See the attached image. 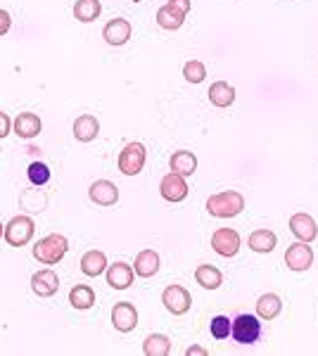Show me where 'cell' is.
Wrapping results in <instances>:
<instances>
[{"label": "cell", "mask_w": 318, "mask_h": 356, "mask_svg": "<svg viewBox=\"0 0 318 356\" xmlns=\"http://www.w3.org/2000/svg\"><path fill=\"white\" fill-rule=\"evenodd\" d=\"M3 233H5V228H3V224H0V237H3Z\"/></svg>", "instance_id": "36"}, {"label": "cell", "mask_w": 318, "mask_h": 356, "mask_svg": "<svg viewBox=\"0 0 318 356\" xmlns=\"http://www.w3.org/2000/svg\"><path fill=\"white\" fill-rule=\"evenodd\" d=\"M145 157L147 152L143 143H128L119 154V171L124 174V176H136V174H140L143 167H145Z\"/></svg>", "instance_id": "5"}, {"label": "cell", "mask_w": 318, "mask_h": 356, "mask_svg": "<svg viewBox=\"0 0 318 356\" xmlns=\"http://www.w3.org/2000/svg\"><path fill=\"white\" fill-rule=\"evenodd\" d=\"M102 12V3L100 0H76L74 5V17L79 22L88 24V22H95Z\"/></svg>", "instance_id": "27"}, {"label": "cell", "mask_w": 318, "mask_h": 356, "mask_svg": "<svg viewBox=\"0 0 318 356\" xmlns=\"http://www.w3.org/2000/svg\"><path fill=\"white\" fill-rule=\"evenodd\" d=\"M230 335L238 344H254L259 342L261 337V323L259 316H252V313H243L233 321V328H230Z\"/></svg>", "instance_id": "4"}, {"label": "cell", "mask_w": 318, "mask_h": 356, "mask_svg": "<svg viewBox=\"0 0 318 356\" xmlns=\"http://www.w3.org/2000/svg\"><path fill=\"white\" fill-rule=\"evenodd\" d=\"M69 304L79 311H88L95 304V292L90 285H74L69 292Z\"/></svg>", "instance_id": "26"}, {"label": "cell", "mask_w": 318, "mask_h": 356, "mask_svg": "<svg viewBox=\"0 0 318 356\" xmlns=\"http://www.w3.org/2000/svg\"><path fill=\"white\" fill-rule=\"evenodd\" d=\"M169 167H171L173 174H181V176H193L197 171V157L188 150H178V152L171 154L169 159Z\"/></svg>", "instance_id": "18"}, {"label": "cell", "mask_w": 318, "mask_h": 356, "mask_svg": "<svg viewBox=\"0 0 318 356\" xmlns=\"http://www.w3.org/2000/svg\"><path fill=\"white\" fill-rule=\"evenodd\" d=\"M66 252H69V240L60 233H50L34 245V259L43 266H55L64 259Z\"/></svg>", "instance_id": "1"}, {"label": "cell", "mask_w": 318, "mask_h": 356, "mask_svg": "<svg viewBox=\"0 0 318 356\" xmlns=\"http://www.w3.org/2000/svg\"><path fill=\"white\" fill-rule=\"evenodd\" d=\"M280 309H283V302H280V297L273 295V292H266V295L256 299V316L264 318V321H273L280 313Z\"/></svg>", "instance_id": "22"}, {"label": "cell", "mask_w": 318, "mask_h": 356, "mask_svg": "<svg viewBox=\"0 0 318 356\" xmlns=\"http://www.w3.org/2000/svg\"><path fill=\"white\" fill-rule=\"evenodd\" d=\"M245 209V198L235 190H223L207 200V211L217 219H233Z\"/></svg>", "instance_id": "2"}, {"label": "cell", "mask_w": 318, "mask_h": 356, "mask_svg": "<svg viewBox=\"0 0 318 356\" xmlns=\"http://www.w3.org/2000/svg\"><path fill=\"white\" fill-rule=\"evenodd\" d=\"M133 266H136L133 271H136L140 278H152V276H157L162 261H159V254L155 250H143V252H138L136 264Z\"/></svg>", "instance_id": "17"}, {"label": "cell", "mask_w": 318, "mask_h": 356, "mask_svg": "<svg viewBox=\"0 0 318 356\" xmlns=\"http://www.w3.org/2000/svg\"><path fill=\"white\" fill-rule=\"evenodd\" d=\"M169 5H173L176 10H181L183 14H188V12H191V8H193L191 0H169Z\"/></svg>", "instance_id": "34"}, {"label": "cell", "mask_w": 318, "mask_h": 356, "mask_svg": "<svg viewBox=\"0 0 318 356\" xmlns=\"http://www.w3.org/2000/svg\"><path fill=\"white\" fill-rule=\"evenodd\" d=\"M276 242H278V237H276L273 230L259 228V230H254V233L249 235V250L259 252V254H269V252L276 250Z\"/></svg>", "instance_id": "25"}, {"label": "cell", "mask_w": 318, "mask_h": 356, "mask_svg": "<svg viewBox=\"0 0 318 356\" xmlns=\"http://www.w3.org/2000/svg\"><path fill=\"white\" fill-rule=\"evenodd\" d=\"M12 27V17H10V12H5V10H0V36H5Z\"/></svg>", "instance_id": "32"}, {"label": "cell", "mask_w": 318, "mask_h": 356, "mask_svg": "<svg viewBox=\"0 0 318 356\" xmlns=\"http://www.w3.org/2000/svg\"><path fill=\"white\" fill-rule=\"evenodd\" d=\"M27 176H29V180H32V185H45V183L50 180V169H48V164H45V162H34V164H29Z\"/></svg>", "instance_id": "30"}, {"label": "cell", "mask_w": 318, "mask_h": 356, "mask_svg": "<svg viewBox=\"0 0 318 356\" xmlns=\"http://www.w3.org/2000/svg\"><path fill=\"white\" fill-rule=\"evenodd\" d=\"M102 36H105V40L110 45H124L128 38H131V24L126 22V19H112V22H107L105 31H102Z\"/></svg>", "instance_id": "19"}, {"label": "cell", "mask_w": 318, "mask_h": 356, "mask_svg": "<svg viewBox=\"0 0 318 356\" xmlns=\"http://www.w3.org/2000/svg\"><path fill=\"white\" fill-rule=\"evenodd\" d=\"M162 302H164V307L173 313V316H183V313H188L191 311V307H193L191 292H188L186 287H181V285H169L167 290H164V295H162Z\"/></svg>", "instance_id": "6"}, {"label": "cell", "mask_w": 318, "mask_h": 356, "mask_svg": "<svg viewBox=\"0 0 318 356\" xmlns=\"http://www.w3.org/2000/svg\"><path fill=\"white\" fill-rule=\"evenodd\" d=\"M209 100H212V105L219 107V110H225V107H230L235 102L233 86L225 84V81H217V84H212V88H209Z\"/></svg>", "instance_id": "24"}, {"label": "cell", "mask_w": 318, "mask_h": 356, "mask_svg": "<svg viewBox=\"0 0 318 356\" xmlns=\"http://www.w3.org/2000/svg\"><path fill=\"white\" fill-rule=\"evenodd\" d=\"M212 250L217 252V254L225 257V259L235 257L240 252V235H238V230L219 228L217 233L212 235Z\"/></svg>", "instance_id": "9"}, {"label": "cell", "mask_w": 318, "mask_h": 356, "mask_svg": "<svg viewBox=\"0 0 318 356\" xmlns=\"http://www.w3.org/2000/svg\"><path fill=\"white\" fill-rule=\"evenodd\" d=\"M159 195H162L167 202H183L188 198V183L186 176L181 174H167L159 183Z\"/></svg>", "instance_id": "8"}, {"label": "cell", "mask_w": 318, "mask_h": 356, "mask_svg": "<svg viewBox=\"0 0 318 356\" xmlns=\"http://www.w3.org/2000/svg\"><path fill=\"white\" fill-rule=\"evenodd\" d=\"M100 133V121L93 115H81L74 121V138L79 143H90Z\"/></svg>", "instance_id": "16"}, {"label": "cell", "mask_w": 318, "mask_h": 356, "mask_svg": "<svg viewBox=\"0 0 318 356\" xmlns=\"http://www.w3.org/2000/svg\"><path fill=\"white\" fill-rule=\"evenodd\" d=\"M133 3H140V0H133Z\"/></svg>", "instance_id": "37"}, {"label": "cell", "mask_w": 318, "mask_h": 356, "mask_svg": "<svg viewBox=\"0 0 318 356\" xmlns=\"http://www.w3.org/2000/svg\"><path fill=\"white\" fill-rule=\"evenodd\" d=\"M143 352L147 356H169V352H171V342H169L167 335L152 333V335H147L145 342H143Z\"/></svg>", "instance_id": "28"}, {"label": "cell", "mask_w": 318, "mask_h": 356, "mask_svg": "<svg viewBox=\"0 0 318 356\" xmlns=\"http://www.w3.org/2000/svg\"><path fill=\"white\" fill-rule=\"evenodd\" d=\"M195 281H197V285H202L204 290H219L223 283V276L217 266L202 264V266H197V271H195Z\"/></svg>", "instance_id": "23"}, {"label": "cell", "mask_w": 318, "mask_h": 356, "mask_svg": "<svg viewBox=\"0 0 318 356\" xmlns=\"http://www.w3.org/2000/svg\"><path fill=\"white\" fill-rule=\"evenodd\" d=\"M314 264V252H311V247L306 245V242H295V245L287 247L285 252V266L290 268V271H306V268H311Z\"/></svg>", "instance_id": "7"}, {"label": "cell", "mask_w": 318, "mask_h": 356, "mask_svg": "<svg viewBox=\"0 0 318 356\" xmlns=\"http://www.w3.org/2000/svg\"><path fill=\"white\" fill-rule=\"evenodd\" d=\"M133 276H136V271L126 261H117L107 268V285L114 290H128L133 285Z\"/></svg>", "instance_id": "13"}, {"label": "cell", "mask_w": 318, "mask_h": 356, "mask_svg": "<svg viewBox=\"0 0 318 356\" xmlns=\"http://www.w3.org/2000/svg\"><path fill=\"white\" fill-rule=\"evenodd\" d=\"M34 233H36L34 219L32 216H27V214H19V216H14V219L8 221L3 237L8 240L10 247H24L34 237Z\"/></svg>", "instance_id": "3"}, {"label": "cell", "mask_w": 318, "mask_h": 356, "mask_svg": "<svg viewBox=\"0 0 318 356\" xmlns=\"http://www.w3.org/2000/svg\"><path fill=\"white\" fill-rule=\"evenodd\" d=\"M112 323L119 333H131L138 326V311L131 302H119L112 309Z\"/></svg>", "instance_id": "12"}, {"label": "cell", "mask_w": 318, "mask_h": 356, "mask_svg": "<svg viewBox=\"0 0 318 356\" xmlns=\"http://www.w3.org/2000/svg\"><path fill=\"white\" fill-rule=\"evenodd\" d=\"M290 230L295 233L297 240H302V242H311V240H316V235H318L316 221L311 219L309 214H304V211H299V214L292 216V219H290Z\"/></svg>", "instance_id": "14"}, {"label": "cell", "mask_w": 318, "mask_h": 356, "mask_svg": "<svg viewBox=\"0 0 318 356\" xmlns=\"http://www.w3.org/2000/svg\"><path fill=\"white\" fill-rule=\"evenodd\" d=\"M105 268H107V257H105V252L90 250V252H86V254L81 257V271H84L88 278L102 276V271H105Z\"/></svg>", "instance_id": "20"}, {"label": "cell", "mask_w": 318, "mask_h": 356, "mask_svg": "<svg viewBox=\"0 0 318 356\" xmlns=\"http://www.w3.org/2000/svg\"><path fill=\"white\" fill-rule=\"evenodd\" d=\"M10 128H12V121H10V117L5 115V112H0V138H8Z\"/></svg>", "instance_id": "33"}, {"label": "cell", "mask_w": 318, "mask_h": 356, "mask_svg": "<svg viewBox=\"0 0 318 356\" xmlns=\"http://www.w3.org/2000/svg\"><path fill=\"white\" fill-rule=\"evenodd\" d=\"M90 200H93L95 204H100V207H112V204L119 202V188H117L112 180L102 178V180H95L93 185H90L88 190Z\"/></svg>", "instance_id": "11"}, {"label": "cell", "mask_w": 318, "mask_h": 356, "mask_svg": "<svg viewBox=\"0 0 318 356\" xmlns=\"http://www.w3.org/2000/svg\"><path fill=\"white\" fill-rule=\"evenodd\" d=\"M188 354H191V356H195V354L204 356V354H207V349H204V347H191V349H188Z\"/></svg>", "instance_id": "35"}, {"label": "cell", "mask_w": 318, "mask_h": 356, "mask_svg": "<svg viewBox=\"0 0 318 356\" xmlns=\"http://www.w3.org/2000/svg\"><path fill=\"white\" fill-rule=\"evenodd\" d=\"M183 76H186L188 84H202V81L207 79V67L197 60H191L183 67Z\"/></svg>", "instance_id": "29"}, {"label": "cell", "mask_w": 318, "mask_h": 356, "mask_svg": "<svg viewBox=\"0 0 318 356\" xmlns=\"http://www.w3.org/2000/svg\"><path fill=\"white\" fill-rule=\"evenodd\" d=\"M32 290L38 297H53L60 290V278L53 268H43L32 276Z\"/></svg>", "instance_id": "10"}, {"label": "cell", "mask_w": 318, "mask_h": 356, "mask_svg": "<svg viewBox=\"0 0 318 356\" xmlns=\"http://www.w3.org/2000/svg\"><path fill=\"white\" fill-rule=\"evenodd\" d=\"M14 133H17L19 138H24V141H32L40 133V128H43V123H40L38 115H34V112H22L17 119H14Z\"/></svg>", "instance_id": "15"}, {"label": "cell", "mask_w": 318, "mask_h": 356, "mask_svg": "<svg viewBox=\"0 0 318 356\" xmlns=\"http://www.w3.org/2000/svg\"><path fill=\"white\" fill-rule=\"evenodd\" d=\"M186 17H188V14H183L181 10H176L173 5H169V3L164 5V8L157 10V24L162 29H167V31L181 29L183 22H186Z\"/></svg>", "instance_id": "21"}, {"label": "cell", "mask_w": 318, "mask_h": 356, "mask_svg": "<svg viewBox=\"0 0 318 356\" xmlns=\"http://www.w3.org/2000/svg\"><path fill=\"white\" fill-rule=\"evenodd\" d=\"M230 328H233V321H230L228 316H214L212 318V326H209V330H212V335L217 340H225V337H228Z\"/></svg>", "instance_id": "31"}]
</instances>
